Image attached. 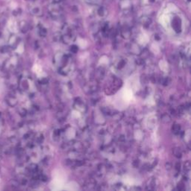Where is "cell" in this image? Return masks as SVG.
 <instances>
[{
  "instance_id": "obj_1",
  "label": "cell",
  "mask_w": 191,
  "mask_h": 191,
  "mask_svg": "<svg viewBox=\"0 0 191 191\" xmlns=\"http://www.w3.org/2000/svg\"><path fill=\"white\" fill-rule=\"evenodd\" d=\"M49 13H50L51 15L54 17H60L61 16V14H62L63 8L61 7V3H58V2H52L50 5H49Z\"/></svg>"
},
{
  "instance_id": "obj_2",
  "label": "cell",
  "mask_w": 191,
  "mask_h": 191,
  "mask_svg": "<svg viewBox=\"0 0 191 191\" xmlns=\"http://www.w3.org/2000/svg\"><path fill=\"white\" fill-rule=\"evenodd\" d=\"M119 6L122 11H129L132 8V0H119Z\"/></svg>"
},
{
  "instance_id": "obj_3",
  "label": "cell",
  "mask_w": 191,
  "mask_h": 191,
  "mask_svg": "<svg viewBox=\"0 0 191 191\" xmlns=\"http://www.w3.org/2000/svg\"><path fill=\"white\" fill-rule=\"evenodd\" d=\"M6 101L8 105H11V106H14L17 104V99L14 97H13V96H8L7 97Z\"/></svg>"
},
{
  "instance_id": "obj_4",
  "label": "cell",
  "mask_w": 191,
  "mask_h": 191,
  "mask_svg": "<svg viewBox=\"0 0 191 191\" xmlns=\"http://www.w3.org/2000/svg\"><path fill=\"white\" fill-rule=\"evenodd\" d=\"M97 13H98V14H99V16H100V17H103L106 16V14H107L106 8H105V7H103V6H101L100 8H99V9H98Z\"/></svg>"
},
{
  "instance_id": "obj_5",
  "label": "cell",
  "mask_w": 191,
  "mask_h": 191,
  "mask_svg": "<svg viewBox=\"0 0 191 191\" xmlns=\"http://www.w3.org/2000/svg\"><path fill=\"white\" fill-rule=\"evenodd\" d=\"M54 2H58V3H61L62 2V0H53Z\"/></svg>"
},
{
  "instance_id": "obj_6",
  "label": "cell",
  "mask_w": 191,
  "mask_h": 191,
  "mask_svg": "<svg viewBox=\"0 0 191 191\" xmlns=\"http://www.w3.org/2000/svg\"><path fill=\"white\" fill-rule=\"evenodd\" d=\"M184 2H186L187 3H190V0H184Z\"/></svg>"
}]
</instances>
